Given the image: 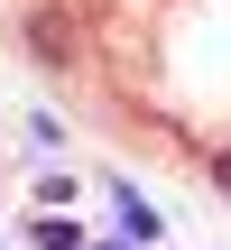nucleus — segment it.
<instances>
[{
    "label": "nucleus",
    "instance_id": "obj_1",
    "mask_svg": "<svg viewBox=\"0 0 231 250\" xmlns=\"http://www.w3.org/2000/svg\"><path fill=\"white\" fill-rule=\"evenodd\" d=\"M19 56H28L37 74H74V65H83V28H74V9H56V0L28 9V19H19Z\"/></svg>",
    "mask_w": 231,
    "mask_h": 250
},
{
    "label": "nucleus",
    "instance_id": "obj_2",
    "mask_svg": "<svg viewBox=\"0 0 231 250\" xmlns=\"http://www.w3.org/2000/svg\"><path fill=\"white\" fill-rule=\"evenodd\" d=\"M120 223H130V241H157V232H167V223H157V213H148L139 195H120Z\"/></svg>",
    "mask_w": 231,
    "mask_h": 250
},
{
    "label": "nucleus",
    "instance_id": "obj_3",
    "mask_svg": "<svg viewBox=\"0 0 231 250\" xmlns=\"http://www.w3.org/2000/svg\"><path fill=\"white\" fill-rule=\"evenodd\" d=\"M37 250H83V232L74 223H37Z\"/></svg>",
    "mask_w": 231,
    "mask_h": 250
},
{
    "label": "nucleus",
    "instance_id": "obj_4",
    "mask_svg": "<svg viewBox=\"0 0 231 250\" xmlns=\"http://www.w3.org/2000/svg\"><path fill=\"white\" fill-rule=\"evenodd\" d=\"M204 186H213V195L231 204V148H213V158H204Z\"/></svg>",
    "mask_w": 231,
    "mask_h": 250
},
{
    "label": "nucleus",
    "instance_id": "obj_5",
    "mask_svg": "<svg viewBox=\"0 0 231 250\" xmlns=\"http://www.w3.org/2000/svg\"><path fill=\"white\" fill-rule=\"evenodd\" d=\"M83 250H130V241H83Z\"/></svg>",
    "mask_w": 231,
    "mask_h": 250
}]
</instances>
